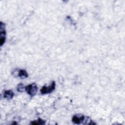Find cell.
<instances>
[{"instance_id": "6da1fadb", "label": "cell", "mask_w": 125, "mask_h": 125, "mask_svg": "<svg viewBox=\"0 0 125 125\" xmlns=\"http://www.w3.org/2000/svg\"><path fill=\"white\" fill-rule=\"evenodd\" d=\"M25 91L31 97H33L36 94L38 91V87L35 83H33L26 86Z\"/></svg>"}, {"instance_id": "7a4b0ae2", "label": "cell", "mask_w": 125, "mask_h": 125, "mask_svg": "<svg viewBox=\"0 0 125 125\" xmlns=\"http://www.w3.org/2000/svg\"><path fill=\"white\" fill-rule=\"evenodd\" d=\"M55 82L53 81L48 86H43L40 90V92L42 94H46L52 92L55 89Z\"/></svg>"}, {"instance_id": "3957f363", "label": "cell", "mask_w": 125, "mask_h": 125, "mask_svg": "<svg viewBox=\"0 0 125 125\" xmlns=\"http://www.w3.org/2000/svg\"><path fill=\"white\" fill-rule=\"evenodd\" d=\"M6 39V31L5 29V24L2 21L0 24V45L2 46Z\"/></svg>"}, {"instance_id": "277c9868", "label": "cell", "mask_w": 125, "mask_h": 125, "mask_svg": "<svg viewBox=\"0 0 125 125\" xmlns=\"http://www.w3.org/2000/svg\"><path fill=\"white\" fill-rule=\"evenodd\" d=\"M90 120L88 118H86L83 115H76L73 116L72 119V121L74 123L76 124H80L81 123H83V122L85 121V124L86 123V122Z\"/></svg>"}, {"instance_id": "5b68a950", "label": "cell", "mask_w": 125, "mask_h": 125, "mask_svg": "<svg viewBox=\"0 0 125 125\" xmlns=\"http://www.w3.org/2000/svg\"><path fill=\"white\" fill-rule=\"evenodd\" d=\"M14 96V93L11 90L5 91L3 94V97L7 100H10L12 99Z\"/></svg>"}, {"instance_id": "8992f818", "label": "cell", "mask_w": 125, "mask_h": 125, "mask_svg": "<svg viewBox=\"0 0 125 125\" xmlns=\"http://www.w3.org/2000/svg\"><path fill=\"white\" fill-rule=\"evenodd\" d=\"M18 76L21 79H25L28 77V73L24 69H19L18 71Z\"/></svg>"}, {"instance_id": "52a82bcc", "label": "cell", "mask_w": 125, "mask_h": 125, "mask_svg": "<svg viewBox=\"0 0 125 125\" xmlns=\"http://www.w3.org/2000/svg\"><path fill=\"white\" fill-rule=\"evenodd\" d=\"M45 121L41 119V118H39L37 120L33 121L31 122V124L32 125H42L44 124Z\"/></svg>"}, {"instance_id": "ba28073f", "label": "cell", "mask_w": 125, "mask_h": 125, "mask_svg": "<svg viewBox=\"0 0 125 125\" xmlns=\"http://www.w3.org/2000/svg\"><path fill=\"white\" fill-rule=\"evenodd\" d=\"M25 86H24V85L22 83H21L18 85L17 89L18 92H23L25 91Z\"/></svg>"}]
</instances>
